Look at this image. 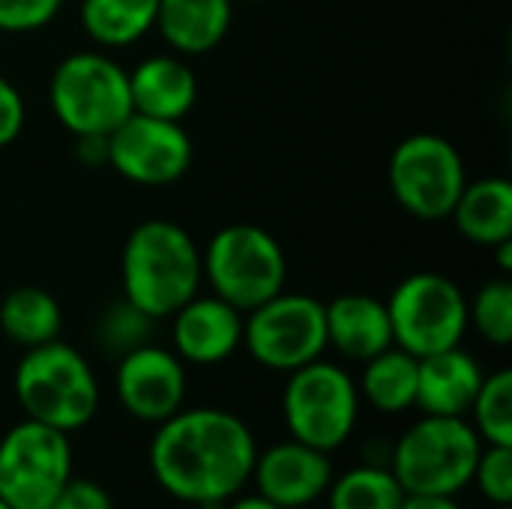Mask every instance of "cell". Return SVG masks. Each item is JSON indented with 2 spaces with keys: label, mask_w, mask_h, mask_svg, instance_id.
<instances>
[{
  "label": "cell",
  "mask_w": 512,
  "mask_h": 509,
  "mask_svg": "<svg viewBox=\"0 0 512 509\" xmlns=\"http://www.w3.org/2000/svg\"><path fill=\"white\" fill-rule=\"evenodd\" d=\"M108 165L129 183L168 186L192 165V141L177 120L132 111L108 135Z\"/></svg>",
  "instance_id": "cell-12"
},
{
  "label": "cell",
  "mask_w": 512,
  "mask_h": 509,
  "mask_svg": "<svg viewBox=\"0 0 512 509\" xmlns=\"http://www.w3.org/2000/svg\"><path fill=\"white\" fill-rule=\"evenodd\" d=\"M255 492L282 509H303L327 495L333 483L330 453L306 447L300 441H282L255 456L252 480Z\"/></svg>",
  "instance_id": "cell-14"
},
{
  "label": "cell",
  "mask_w": 512,
  "mask_h": 509,
  "mask_svg": "<svg viewBox=\"0 0 512 509\" xmlns=\"http://www.w3.org/2000/svg\"><path fill=\"white\" fill-rule=\"evenodd\" d=\"M360 396L381 414H402L417 402V357L390 345L387 351L366 360L357 384Z\"/></svg>",
  "instance_id": "cell-22"
},
{
  "label": "cell",
  "mask_w": 512,
  "mask_h": 509,
  "mask_svg": "<svg viewBox=\"0 0 512 509\" xmlns=\"http://www.w3.org/2000/svg\"><path fill=\"white\" fill-rule=\"evenodd\" d=\"M243 345L273 372H294L321 360L327 345L324 303L312 294L279 291L267 303L243 315Z\"/></svg>",
  "instance_id": "cell-9"
},
{
  "label": "cell",
  "mask_w": 512,
  "mask_h": 509,
  "mask_svg": "<svg viewBox=\"0 0 512 509\" xmlns=\"http://www.w3.org/2000/svg\"><path fill=\"white\" fill-rule=\"evenodd\" d=\"M45 509H114L111 495L93 480H69Z\"/></svg>",
  "instance_id": "cell-30"
},
{
  "label": "cell",
  "mask_w": 512,
  "mask_h": 509,
  "mask_svg": "<svg viewBox=\"0 0 512 509\" xmlns=\"http://www.w3.org/2000/svg\"><path fill=\"white\" fill-rule=\"evenodd\" d=\"M405 489L390 468L357 465L327 489V509H402Z\"/></svg>",
  "instance_id": "cell-24"
},
{
  "label": "cell",
  "mask_w": 512,
  "mask_h": 509,
  "mask_svg": "<svg viewBox=\"0 0 512 509\" xmlns=\"http://www.w3.org/2000/svg\"><path fill=\"white\" fill-rule=\"evenodd\" d=\"M327 345H333L348 360H372L393 345V327L387 303L369 294H342L324 303Z\"/></svg>",
  "instance_id": "cell-17"
},
{
  "label": "cell",
  "mask_w": 512,
  "mask_h": 509,
  "mask_svg": "<svg viewBox=\"0 0 512 509\" xmlns=\"http://www.w3.org/2000/svg\"><path fill=\"white\" fill-rule=\"evenodd\" d=\"M159 0H81V24L102 48H123L156 27Z\"/></svg>",
  "instance_id": "cell-23"
},
{
  "label": "cell",
  "mask_w": 512,
  "mask_h": 509,
  "mask_svg": "<svg viewBox=\"0 0 512 509\" xmlns=\"http://www.w3.org/2000/svg\"><path fill=\"white\" fill-rule=\"evenodd\" d=\"M120 408L141 423H165L183 408L186 369L183 360L159 345H141L120 357L114 375Z\"/></svg>",
  "instance_id": "cell-13"
},
{
  "label": "cell",
  "mask_w": 512,
  "mask_h": 509,
  "mask_svg": "<svg viewBox=\"0 0 512 509\" xmlns=\"http://www.w3.org/2000/svg\"><path fill=\"white\" fill-rule=\"evenodd\" d=\"M282 417L288 435L321 453L339 450L360 417L357 381L336 363L312 360L288 372L282 393Z\"/></svg>",
  "instance_id": "cell-6"
},
{
  "label": "cell",
  "mask_w": 512,
  "mask_h": 509,
  "mask_svg": "<svg viewBox=\"0 0 512 509\" xmlns=\"http://www.w3.org/2000/svg\"><path fill=\"white\" fill-rule=\"evenodd\" d=\"M150 324L153 318H147L141 309H135L129 300L114 303L96 324V339L102 348H108L111 354L123 357L132 348L147 345L150 339Z\"/></svg>",
  "instance_id": "cell-27"
},
{
  "label": "cell",
  "mask_w": 512,
  "mask_h": 509,
  "mask_svg": "<svg viewBox=\"0 0 512 509\" xmlns=\"http://www.w3.org/2000/svg\"><path fill=\"white\" fill-rule=\"evenodd\" d=\"M15 396L27 420L69 435L96 417L99 381L72 345L54 339L27 348L15 369Z\"/></svg>",
  "instance_id": "cell-3"
},
{
  "label": "cell",
  "mask_w": 512,
  "mask_h": 509,
  "mask_svg": "<svg viewBox=\"0 0 512 509\" xmlns=\"http://www.w3.org/2000/svg\"><path fill=\"white\" fill-rule=\"evenodd\" d=\"M402 509H462L456 498L444 495H405Z\"/></svg>",
  "instance_id": "cell-33"
},
{
  "label": "cell",
  "mask_w": 512,
  "mask_h": 509,
  "mask_svg": "<svg viewBox=\"0 0 512 509\" xmlns=\"http://www.w3.org/2000/svg\"><path fill=\"white\" fill-rule=\"evenodd\" d=\"M387 312L393 345L417 360L462 345L468 333V300L462 288L441 273L402 279L387 300Z\"/></svg>",
  "instance_id": "cell-8"
},
{
  "label": "cell",
  "mask_w": 512,
  "mask_h": 509,
  "mask_svg": "<svg viewBox=\"0 0 512 509\" xmlns=\"http://www.w3.org/2000/svg\"><path fill=\"white\" fill-rule=\"evenodd\" d=\"M459 150L432 132L405 138L390 156V189L405 213L423 222L447 219L465 189Z\"/></svg>",
  "instance_id": "cell-11"
},
{
  "label": "cell",
  "mask_w": 512,
  "mask_h": 509,
  "mask_svg": "<svg viewBox=\"0 0 512 509\" xmlns=\"http://www.w3.org/2000/svg\"><path fill=\"white\" fill-rule=\"evenodd\" d=\"M123 300L147 318H171L201 291V249L171 219H147L132 228L120 261Z\"/></svg>",
  "instance_id": "cell-2"
},
{
  "label": "cell",
  "mask_w": 512,
  "mask_h": 509,
  "mask_svg": "<svg viewBox=\"0 0 512 509\" xmlns=\"http://www.w3.org/2000/svg\"><path fill=\"white\" fill-rule=\"evenodd\" d=\"M63 0H0V33H33L57 18Z\"/></svg>",
  "instance_id": "cell-29"
},
{
  "label": "cell",
  "mask_w": 512,
  "mask_h": 509,
  "mask_svg": "<svg viewBox=\"0 0 512 509\" xmlns=\"http://www.w3.org/2000/svg\"><path fill=\"white\" fill-rule=\"evenodd\" d=\"M450 219L459 234L477 246H501L512 240V183L504 177H483L465 183Z\"/></svg>",
  "instance_id": "cell-20"
},
{
  "label": "cell",
  "mask_w": 512,
  "mask_h": 509,
  "mask_svg": "<svg viewBox=\"0 0 512 509\" xmlns=\"http://www.w3.org/2000/svg\"><path fill=\"white\" fill-rule=\"evenodd\" d=\"M171 318L174 351L186 363L216 366L243 345V312L216 294H195Z\"/></svg>",
  "instance_id": "cell-15"
},
{
  "label": "cell",
  "mask_w": 512,
  "mask_h": 509,
  "mask_svg": "<svg viewBox=\"0 0 512 509\" xmlns=\"http://www.w3.org/2000/svg\"><path fill=\"white\" fill-rule=\"evenodd\" d=\"M483 441L465 417L423 414L393 444L390 471L405 495L456 498L471 486Z\"/></svg>",
  "instance_id": "cell-4"
},
{
  "label": "cell",
  "mask_w": 512,
  "mask_h": 509,
  "mask_svg": "<svg viewBox=\"0 0 512 509\" xmlns=\"http://www.w3.org/2000/svg\"><path fill=\"white\" fill-rule=\"evenodd\" d=\"M57 120L78 135H111L129 114V72L96 51H78L57 63L48 87Z\"/></svg>",
  "instance_id": "cell-7"
},
{
  "label": "cell",
  "mask_w": 512,
  "mask_h": 509,
  "mask_svg": "<svg viewBox=\"0 0 512 509\" xmlns=\"http://www.w3.org/2000/svg\"><path fill=\"white\" fill-rule=\"evenodd\" d=\"M201 273L216 297L243 315L285 291L288 261L273 234L258 225H228L201 252Z\"/></svg>",
  "instance_id": "cell-5"
},
{
  "label": "cell",
  "mask_w": 512,
  "mask_h": 509,
  "mask_svg": "<svg viewBox=\"0 0 512 509\" xmlns=\"http://www.w3.org/2000/svg\"><path fill=\"white\" fill-rule=\"evenodd\" d=\"M474 417V432L483 444L492 447H512V372L498 369L495 375H486L477 399L468 411Z\"/></svg>",
  "instance_id": "cell-25"
},
{
  "label": "cell",
  "mask_w": 512,
  "mask_h": 509,
  "mask_svg": "<svg viewBox=\"0 0 512 509\" xmlns=\"http://www.w3.org/2000/svg\"><path fill=\"white\" fill-rule=\"evenodd\" d=\"M390 459H393V441H369L363 450V465L390 468Z\"/></svg>",
  "instance_id": "cell-34"
},
{
  "label": "cell",
  "mask_w": 512,
  "mask_h": 509,
  "mask_svg": "<svg viewBox=\"0 0 512 509\" xmlns=\"http://www.w3.org/2000/svg\"><path fill=\"white\" fill-rule=\"evenodd\" d=\"M0 509H12V507H9V504H6V501H0Z\"/></svg>",
  "instance_id": "cell-36"
},
{
  "label": "cell",
  "mask_w": 512,
  "mask_h": 509,
  "mask_svg": "<svg viewBox=\"0 0 512 509\" xmlns=\"http://www.w3.org/2000/svg\"><path fill=\"white\" fill-rule=\"evenodd\" d=\"M78 159L87 165L108 162V135H78Z\"/></svg>",
  "instance_id": "cell-32"
},
{
  "label": "cell",
  "mask_w": 512,
  "mask_h": 509,
  "mask_svg": "<svg viewBox=\"0 0 512 509\" xmlns=\"http://www.w3.org/2000/svg\"><path fill=\"white\" fill-rule=\"evenodd\" d=\"M471 483L492 507H512V447H483Z\"/></svg>",
  "instance_id": "cell-28"
},
{
  "label": "cell",
  "mask_w": 512,
  "mask_h": 509,
  "mask_svg": "<svg viewBox=\"0 0 512 509\" xmlns=\"http://www.w3.org/2000/svg\"><path fill=\"white\" fill-rule=\"evenodd\" d=\"M0 330L21 348H36L60 339L63 312L54 294L36 285L9 291L0 303Z\"/></svg>",
  "instance_id": "cell-21"
},
{
  "label": "cell",
  "mask_w": 512,
  "mask_h": 509,
  "mask_svg": "<svg viewBox=\"0 0 512 509\" xmlns=\"http://www.w3.org/2000/svg\"><path fill=\"white\" fill-rule=\"evenodd\" d=\"M129 96L132 111L180 123L198 99V81L177 54H153L129 72Z\"/></svg>",
  "instance_id": "cell-18"
},
{
  "label": "cell",
  "mask_w": 512,
  "mask_h": 509,
  "mask_svg": "<svg viewBox=\"0 0 512 509\" xmlns=\"http://www.w3.org/2000/svg\"><path fill=\"white\" fill-rule=\"evenodd\" d=\"M495 509H512V507H495Z\"/></svg>",
  "instance_id": "cell-37"
},
{
  "label": "cell",
  "mask_w": 512,
  "mask_h": 509,
  "mask_svg": "<svg viewBox=\"0 0 512 509\" xmlns=\"http://www.w3.org/2000/svg\"><path fill=\"white\" fill-rule=\"evenodd\" d=\"M222 509H282V507H276L273 501H267V498H261L258 492L255 495H237V498H231L228 504Z\"/></svg>",
  "instance_id": "cell-35"
},
{
  "label": "cell",
  "mask_w": 512,
  "mask_h": 509,
  "mask_svg": "<svg viewBox=\"0 0 512 509\" xmlns=\"http://www.w3.org/2000/svg\"><path fill=\"white\" fill-rule=\"evenodd\" d=\"M24 126V99L21 93L0 75V147L12 144Z\"/></svg>",
  "instance_id": "cell-31"
},
{
  "label": "cell",
  "mask_w": 512,
  "mask_h": 509,
  "mask_svg": "<svg viewBox=\"0 0 512 509\" xmlns=\"http://www.w3.org/2000/svg\"><path fill=\"white\" fill-rule=\"evenodd\" d=\"M480 363L462 345L417 360V408L432 417H465L483 384Z\"/></svg>",
  "instance_id": "cell-16"
},
{
  "label": "cell",
  "mask_w": 512,
  "mask_h": 509,
  "mask_svg": "<svg viewBox=\"0 0 512 509\" xmlns=\"http://www.w3.org/2000/svg\"><path fill=\"white\" fill-rule=\"evenodd\" d=\"M468 327L489 345L507 348L512 342V282L507 276L489 279L468 303Z\"/></svg>",
  "instance_id": "cell-26"
},
{
  "label": "cell",
  "mask_w": 512,
  "mask_h": 509,
  "mask_svg": "<svg viewBox=\"0 0 512 509\" xmlns=\"http://www.w3.org/2000/svg\"><path fill=\"white\" fill-rule=\"evenodd\" d=\"M234 0H159L156 27L177 54L213 51L231 27Z\"/></svg>",
  "instance_id": "cell-19"
},
{
  "label": "cell",
  "mask_w": 512,
  "mask_h": 509,
  "mask_svg": "<svg viewBox=\"0 0 512 509\" xmlns=\"http://www.w3.org/2000/svg\"><path fill=\"white\" fill-rule=\"evenodd\" d=\"M72 480L69 435L36 420L0 438V501L12 509H45Z\"/></svg>",
  "instance_id": "cell-10"
},
{
  "label": "cell",
  "mask_w": 512,
  "mask_h": 509,
  "mask_svg": "<svg viewBox=\"0 0 512 509\" xmlns=\"http://www.w3.org/2000/svg\"><path fill=\"white\" fill-rule=\"evenodd\" d=\"M258 444L252 429L222 408L177 411L156 426L150 471L177 501L204 507L237 498L255 468Z\"/></svg>",
  "instance_id": "cell-1"
}]
</instances>
